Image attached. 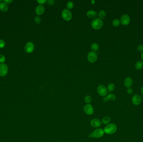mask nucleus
Returning <instances> with one entry per match:
<instances>
[{"label": "nucleus", "mask_w": 143, "mask_h": 142, "mask_svg": "<svg viewBox=\"0 0 143 142\" xmlns=\"http://www.w3.org/2000/svg\"><path fill=\"white\" fill-rule=\"evenodd\" d=\"M117 130V127L116 124L111 123L106 125L103 129L105 133L108 135H112L115 133Z\"/></svg>", "instance_id": "obj_1"}, {"label": "nucleus", "mask_w": 143, "mask_h": 142, "mask_svg": "<svg viewBox=\"0 0 143 142\" xmlns=\"http://www.w3.org/2000/svg\"><path fill=\"white\" fill-rule=\"evenodd\" d=\"M105 132L103 129L98 128L93 130L91 133L90 134L88 137L90 138H100L103 136Z\"/></svg>", "instance_id": "obj_2"}, {"label": "nucleus", "mask_w": 143, "mask_h": 142, "mask_svg": "<svg viewBox=\"0 0 143 142\" xmlns=\"http://www.w3.org/2000/svg\"><path fill=\"white\" fill-rule=\"evenodd\" d=\"M91 25L93 28L95 30L101 29L103 25V22L99 18L95 19L91 22Z\"/></svg>", "instance_id": "obj_3"}, {"label": "nucleus", "mask_w": 143, "mask_h": 142, "mask_svg": "<svg viewBox=\"0 0 143 142\" xmlns=\"http://www.w3.org/2000/svg\"><path fill=\"white\" fill-rule=\"evenodd\" d=\"M83 111L86 115H91L94 113V109L90 104H86L83 107Z\"/></svg>", "instance_id": "obj_4"}, {"label": "nucleus", "mask_w": 143, "mask_h": 142, "mask_svg": "<svg viewBox=\"0 0 143 142\" xmlns=\"http://www.w3.org/2000/svg\"><path fill=\"white\" fill-rule=\"evenodd\" d=\"M62 16L64 20L66 21H69L72 18V15L69 9H65L62 10Z\"/></svg>", "instance_id": "obj_5"}, {"label": "nucleus", "mask_w": 143, "mask_h": 142, "mask_svg": "<svg viewBox=\"0 0 143 142\" xmlns=\"http://www.w3.org/2000/svg\"><path fill=\"white\" fill-rule=\"evenodd\" d=\"M97 92L100 95L105 97L108 94V91L106 87L104 85H100L97 88Z\"/></svg>", "instance_id": "obj_6"}, {"label": "nucleus", "mask_w": 143, "mask_h": 142, "mask_svg": "<svg viewBox=\"0 0 143 142\" xmlns=\"http://www.w3.org/2000/svg\"><path fill=\"white\" fill-rule=\"evenodd\" d=\"M102 124V122L101 120L97 118L93 119L90 121V125L91 127L95 128H99L101 126Z\"/></svg>", "instance_id": "obj_7"}, {"label": "nucleus", "mask_w": 143, "mask_h": 142, "mask_svg": "<svg viewBox=\"0 0 143 142\" xmlns=\"http://www.w3.org/2000/svg\"><path fill=\"white\" fill-rule=\"evenodd\" d=\"M130 21H131V19L129 15L126 14L122 15L120 19L121 24L123 25H128L130 23Z\"/></svg>", "instance_id": "obj_8"}, {"label": "nucleus", "mask_w": 143, "mask_h": 142, "mask_svg": "<svg viewBox=\"0 0 143 142\" xmlns=\"http://www.w3.org/2000/svg\"><path fill=\"white\" fill-rule=\"evenodd\" d=\"M88 60L90 63H94L95 62L97 59L98 55L94 51H91L90 52L88 55Z\"/></svg>", "instance_id": "obj_9"}, {"label": "nucleus", "mask_w": 143, "mask_h": 142, "mask_svg": "<svg viewBox=\"0 0 143 142\" xmlns=\"http://www.w3.org/2000/svg\"><path fill=\"white\" fill-rule=\"evenodd\" d=\"M8 66L5 64H0V75L1 76H5L8 73Z\"/></svg>", "instance_id": "obj_10"}, {"label": "nucleus", "mask_w": 143, "mask_h": 142, "mask_svg": "<svg viewBox=\"0 0 143 142\" xmlns=\"http://www.w3.org/2000/svg\"><path fill=\"white\" fill-rule=\"evenodd\" d=\"M34 49V45L32 42H29L26 44L25 50L28 53H31Z\"/></svg>", "instance_id": "obj_11"}, {"label": "nucleus", "mask_w": 143, "mask_h": 142, "mask_svg": "<svg viewBox=\"0 0 143 142\" xmlns=\"http://www.w3.org/2000/svg\"><path fill=\"white\" fill-rule=\"evenodd\" d=\"M132 102L134 105H139L141 103V97L138 95H135L132 98Z\"/></svg>", "instance_id": "obj_12"}, {"label": "nucleus", "mask_w": 143, "mask_h": 142, "mask_svg": "<svg viewBox=\"0 0 143 142\" xmlns=\"http://www.w3.org/2000/svg\"><path fill=\"white\" fill-rule=\"evenodd\" d=\"M116 100V96L113 93H110L108 94L107 96L103 98V101L104 102H107L108 101H114Z\"/></svg>", "instance_id": "obj_13"}, {"label": "nucleus", "mask_w": 143, "mask_h": 142, "mask_svg": "<svg viewBox=\"0 0 143 142\" xmlns=\"http://www.w3.org/2000/svg\"><path fill=\"white\" fill-rule=\"evenodd\" d=\"M133 83V80L131 77H126L124 81V85L126 88H129L132 85Z\"/></svg>", "instance_id": "obj_14"}, {"label": "nucleus", "mask_w": 143, "mask_h": 142, "mask_svg": "<svg viewBox=\"0 0 143 142\" xmlns=\"http://www.w3.org/2000/svg\"><path fill=\"white\" fill-rule=\"evenodd\" d=\"M44 8L43 6L42 5H38L36 8V13L37 15H41L44 13Z\"/></svg>", "instance_id": "obj_15"}, {"label": "nucleus", "mask_w": 143, "mask_h": 142, "mask_svg": "<svg viewBox=\"0 0 143 142\" xmlns=\"http://www.w3.org/2000/svg\"><path fill=\"white\" fill-rule=\"evenodd\" d=\"M87 15L90 19H95L97 16V13L93 10H89L87 13Z\"/></svg>", "instance_id": "obj_16"}, {"label": "nucleus", "mask_w": 143, "mask_h": 142, "mask_svg": "<svg viewBox=\"0 0 143 142\" xmlns=\"http://www.w3.org/2000/svg\"><path fill=\"white\" fill-rule=\"evenodd\" d=\"M101 121L102 123L107 125L109 124L110 122L111 121V118L108 116H106L103 118Z\"/></svg>", "instance_id": "obj_17"}, {"label": "nucleus", "mask_w": 143, "mask_h": 142, "mask_svg": "<svg viewBox=\"0 0 143 142\" xmlns=\"http://www.w3.org/2000/svg\"><path fill=\"white\" fill-rule=\"evenodd\" d=\"M0 10L3 12L7 11L8 10V7L7 4L3 2L1 3L0 4Z\"/></svg>", "instance_id": "obj_18"}, {"label": "nucleus", "mask_w": 143, "mask_h": 142, "mask_svg": "<svg viewBox=\"0 0 143 142\" xmlns=\"http://www.w3.org/2000/svg\"><path fill=\"white\" fill-rule=\"evenodd\" d=\"M135 69L137 70H140L143 68V62L142 61H138L135 64Z\"/></svg>", "instance_id": "obj_19"}, {"label": "nucleus", "mask_w": 143, "mask_h": 142, "mask_svg": "<svg viewBox=\"0 0 143 142\" xmlns=\"http://www.w3.org/2000/svg\"><path fill=\"white\" fill-rule=\"evenodd\" d=\"M107 90L108 92H112L114 91L115 89V85L113 83H110L107 86Z\"/></svg>", "instance_id": "obj_20"}, {"label": "nucleus", "mask_w": 143, "mask_h": 142, "mask_svg": "<svg viewBox=\"0 0 143 142\" xmlns=\"http://www.w3.org/2000/svg\"><path fill=\"white\" fill-rule=\"evenodd\" d=\"M106 12L104 10H101L98 14V16L100 19H103L106 16Z\"/></svg>", "instance_id": "obj_21"}, {"label": "nucleus", "mask_w": 143, "mask_h": 142, "mask_svg": "<svg viewBox=\"0 0 143 142\" xmlns=\"http://www.w3.org/2000/svg\"><path fill=\"white\" fill-rule=\"evenodd\" d=\"M84 101L86 104H90L92 101V98L90 95H86L85 97Z\"/></svg>", "instance_id": "obj_22"}, {"label": "nucleus", "mask_w": 143, "mask_h": 142, "mask_svg": "<svg viewBox=\"0 0 143 142\" xmlns=\"http://www.w3.org/2000/svg\"><path fill=\"white\" fill-rule=\"evenodd\" d=\"M120 20L118 19H115L112 22V24L115 27H117L120 25Z\"/></svg>", "instance_id": "obj_23"}, {"label": "nucleus", "mask_w": 143, "mask_h": 142, "mask_svg": "<svg viewBox=\"0 0 143 142\" xmlns=\"http://www.w3.org/2000/svg\"><path fill=\"white\" fill-rule=\"evenodd\" d=\"M91 48L92 50H93L94 51H95L98 50L99 49V45L98 44H96V43H93L91 45Z\"/></svg>", "instance_id": "obj_24"}, {"label": "nucleus", "mask_w": 143, "mask_h": 142, "mask_svg": "<svg viewBox=\"0 0 143 142\" xmlns=\"http://www.w3.org/2000/svg\"><path fill=\"white\" fill-rule=\"evenodd\" d=\"M74 6V4L72 1H69L67 4V7L68 9H73Z\"/></svg>", "instance_id": "obj_25"}, {"label": "nucleus", "mask_w": 143, "mask_h": 142, "mask_svg": "<svg viewBox=\"0 0 143 142\" xmlns=\"http://www.w3.org/2000/svg\"><path fill=\"white\" fill-rule=\"evenodd\" d=\"M34 21H35L36 23L37 24H41V19L39 17H38V16H37L34 19Z\"/></svg>", "instance_id": "obj_26"}, {"label": "nucleus", "mask_w": 143, "mask_h": 142, "mask_svg": "<svg viewBox=\"0 0 143 142\" xmlns=\"http://www.w3.org/2000/svg\"><path fill=\"white\" fill-rule=\"evenodd\" d=\"M5 42L2 40H0V48L2 49L5 46Z\"/></svg>", "instance_id": "obj_27"}, {"label": "nucleus", "mask_w": 143, "mask_h": 142, "mask_svg": "<svg viewBox=\"0 0 143 142\" xmlns=\"http://www.w3.org/2000/svg\"><path fill=\"white\" fill-rule=\"evenodd\" d=\"M137 50L140 52H143V45H139L137 47Z\"/></svg>", "instance_id": "obj_28"}, {"label": "nucleus", "mask_w": 143, "mask_h": 142, "mask_svg": "<svg viewBox=\"0 0 143 142\" xmlns=\"http://www.w3.org/2000/svg\"><path fill=\"white\" fill-rule=\"evenodd\" d=\"M5 57H4V56L1 54H0V63H3L5 61Z\"/></svg>", "instance_id": "obj_29"}, {"label": "nucleus", "mask_w": 143, "mask_h": 142, "mask_svg": "<svg viewBox=\"0 0 143 142\" xmlns=\"http://www.w3.org/2000/svg\"><path fill=\"white\" fill-rule=\"evenodd\" d=\"M127 93H128V94H132L133 93V89L131 88H128L127 90Z\"/></svg>", "instance_id": "obj_30"}, {"label": "nucleus", "mask_w": 143, "mask_h": 142, "mask_svg": "<svg viewBox=\"0 0 143 142\" xmlns=\"http://www.w3.org/2000/svg\"><path fill=\"white\" fill-rule=\"evenodd\" d=\"M37 2L40 4H44L46 3V2H47V0H37Z\"/></svg>", "instance_id": "obj_31"}, {"label": "nucleus", "mask_w": 143, "mask_h": 142, "mask_svg": "<svg viewBox=\"0 0 143 142\" xmlns=\"http://www.w3.org/2000/svg\"><path fill=\"white\" fill-rule=\"evenodd\" d=\"M47 2L49 5H52L54 4V0H47Z\"/></svg>", "instance_id": "obj_32"}, {"label": "nucleus", "mask_w": 143, "mask_h": 142, "mask_svg": "<svg viewBox=\"0 0 143 142\" xmlns=\"http://www.w3.org/2000/svg\"><path fill=\"white\" fill-rule=\"evenodd\" d=\"M4 3H5V4H10L13 2V0H4Z\"/></svg>", "instance_id": "obj_33"}, {"label": "nucleus", "mask_w": 143, "mask_h": 142, "mask_svg": "<svg viewBox=\"0 0 143 142\" xmlns=\"http://www.w3.org/2000/svg\"><path fill=\"white\" fill-rule=\"evenodd\" d=\"M91 3L92 4H95V0H92L91 1Z\"/></svg>", "instance_id": "obj_34"}, {"label": "nucleus", "mask_w": 143, "mask_h": 142, "mask_svg": "<svg viewBox=\"0 0 143 142\" xmlns=\"http://www.w3.org/2000/svg\"><path fill=\"white\" fill-rule=\"evenodd\" d=\"M141 91L142 94L143 95V86L141 87Z\"/></svg>", "instance_id": "obj_35"}, {"label": "nucleus", "mask_w": 143, "mask_h": 142, "mask_svg": "<svg viewBox=\"0 0 143 142\" xmlns=\"http://www.w3.org/2000/svg\"><path fill=\"white\" fill-rule=\"evenodd\" d=\"M141 58L143 61V52H142V53L141 54Z\"/></svg>", "instance_id": "obj_36"}, {"label": "nucleus", "mask_w": 143, "mask_h": 142, "mask_svg": "<svg viewBox=\"0 0 143 142\" xmlns=\"http://www.w3.org/2000/svg\"><path fill=\"white\" fill-rule=\"evenodd\" d=\"M1 1H2V0H0V3H0V2H1Z\"/></svg>", "instance_id": "obj_37"}, {"label": "nucleus", "mask_w": 143, "mask_h": 142, "mask_svg": "<svg viewBox=\"0 0 143 142\" xmlns=\"http://www.w3.org/2000/svg\"></svg>", "instance_id": "obj_38"}]
</instances>
